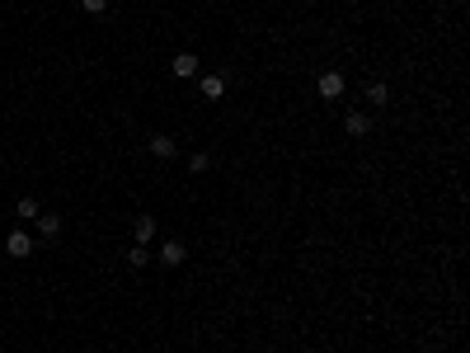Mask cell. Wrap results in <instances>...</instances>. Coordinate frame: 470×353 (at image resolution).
<instances>
[{"label": "cell", "mask_w": 470, "mask_h": 353, "mask_svg": "<svg viewBox=\"0 0 470 353\" xmlns=\"http://www.w3.org/2000/svg\"><path fill=\"white\" fill-rule=\"evenodd\" d=\"M170 71H174L179 81H188V76H198V57H193V52H179L174 61H170Z\"/></svg>", "instance_id": "obj_6"}, {"label": "cell", "mask_w": 470, "mask_h": 353, "mask_svg": "<svg viewBox=\"0 0 470 353\" xmlns=\"http://www.w3.org/2000/svg\"><path fill=\"white\" fill-rule=\"evenodd\" d=\"M127 264H132V269H146V264H151V250H146V245H132V250H127Z\"/></svg>", "instance_id": "obj_10"}, {"label": "cell", "mask_w": 470, "mask_h": 353, "mask_svg": "<svg viewBox=\"0 0 470 353\" xmlns=\"http://www.w3.org/2000/svg\"><path fill=\"white\" fill-rule=\"evenodd\" d=\"M108 10V0H85V14H104Z\"/></svg>", "instance_id": "obj_14"}, {"label": "cell", "mask_w": 470, "mask_h": 353, "mask_svg": "<svg viewBox=\"0 0 470 353\" xmlns=\"http://www.w3.org/2000/svg\"><path fill=\"white\" fill-rule=\"evenodd\" d=\"M315 90H320V99H339L343 94V76L339 71H325V76L315 81Z\"/></svg>", "instance_id": "obj_3"}, {"label": "cell", "mask_w": 470, "mask_h": 353, "mask_svg": "<svg viewBox=\"0 0 470 353\" xmlns=\"http://www.w3.org/2000/svg\"><path fill=\"white\" fill-rule=\"evenodd\" d=\"M198 90H203V99H221L226 94V76H203Z\"/></svg>", "instance_id": "obj_8"}, {"label": "cell", "mask_w": 470, "mask_h": 353, "mask_svg": "<svg viewBox=\"0 0 470 353\" xmlns=\"http://www.w3.org/2000/svg\"><path fill=\"white\" fill-rule=\"evenodd\" d=\"M183 259H188V250H183L179 241H165V245H160V264H170V269H179Z\"/></svg>", "instance_id": "obj_5"}, {"label": "cell", "mask_w": 470, "mask_h": 353, "mask_svg": "<svg viewBox=\"0 0 470 353\" xmlns=\"http://www.w3.org/2000/svg\"><path fill=\"white\" fill-rule=\"evenodd\" d=\"M14 212H19L24 221H33V217H38V203H33V198H19V208H14Z\"/></svg>", "instance_id": "obj_13"}, {"label": "cell", "mask_w": 470, "mask_h": 353, "mask_svg": "<svg viewBox=\"0 0 470 353\" xmlns=\"http://www.w3.org/2000/svg\"><path fill=\"white\" fill-rule=\"evenodd\" d=\"M38 236H43V241H57V236H61V217H57V212H38Z\"/></svg>", "instance_id": "obj_4"}, {"label": "cell", "mask_w": 470, "mask_h": 353, "mask_svg": "<svg viewBox=\"0 0 470 353\" xmlns=\"http://www.w3.org/2000/svg\"><path fill=\"white\" fill-rule=\"evenodd\" d=\"M343 128H348V137H367L371 132V118H367L362 109H353L348 118H343Z\"/></svg>", "instance_id": "obj_7"}, {"label": "cell", "mask_w": 470, "mask_h": 353, "mask_svg": "<svg viewBox=\"0 0 470 353\" xmlns=\"http://www.w3.org/2000/svg\"><path fill=\"white\" fill-rule=\"evenodd\" d=\"M132 236H136V245H151V236H156V217H136V221H132Z\"/></svg>", "instance_id": "obj_9"}, {"label": "cell", "mask_w": 470, "mask_h": 353, "mask_svg": "<svg viewBox=\"0 0 470 353\" xmlns=\"http://www.w3.org/2000/svg\"><path fill=\"white\" fill-rule=\"evenodd\" d=\"M5 254H14V259H28V254H33V241H28V231H10V236H5Z\"/></svg>", "instance_id": "obj_1"}, {"label": "cell", "mask_w": 470, "mask_h": 353, "mask_svg": "<svg viewBox=\"0 0 470 353\" xmlns=\"http://www.w3.org/2000/svg\"><path fill=\"white\" fill-rule=\"evenodd\" d=\"M207 165H212V156H207V151H193V156H188V170H193V174H203Z\"/></svg>", "instance_id": "obj_12"}, {"label": "cell", "mask_w": 470, "mask_h": 353, "mask_svg": "<svg viewBox=\"0 0 470 353\" xmlns=\"http://www.w3.org/2000/svg\"><path fill=\"white\" fill-rule=\"evenodd\" d=\"M146 146H151V156H160V161H174V156H179V146H174V137H170V132H156Z\"/></svg>", "instance_id": "obj_2"}, {"label": "cell", "mask_w": 470, "mask_h": 353, "mask_svg": "<svg viewBox=\"0 0 470 353\" xmlns=\"http://www.w3.org/2000/svg\"><path fill=\"white\" fill-rule=\"evenodd\" d=\"M386 99H391V90H386L381 81H376V85H367V104H386Z\"/></svg>", "instance_id": "obj_11"}]
</instances>
